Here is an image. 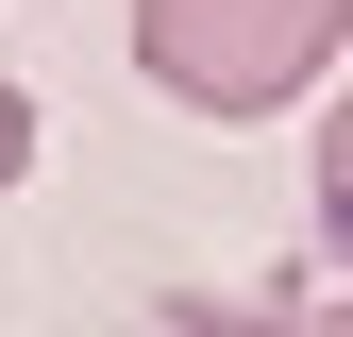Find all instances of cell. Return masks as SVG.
Here are the masks:
<instances>
[{"mask_svg": "<svg viewBox=\"0 0 353 337\" xmlns=\"http://www.w3.org/2000/svg\"><path fill=\"white\" fill-rule=\"evenodd\" d=\"M303 337H353V304H320V320H303Z\"/></svg>", "mask_w": 353, "mask_h": 337, "instance_id": "4", "label": "cell"}, {"mask_svg": "<svg viewBox=\"0 0 353 337\" xmlns=\"http://www.w3.org/2000/svg\"><path fill=\"white\" fill-rule=\"evenodd\" d=\"M17 168H34V102L0 84V186H17Z\"/></svg>", "mask_w": 353, "mask_h": 337, "instance_id": "3", "label": "cell"}, {"mask_svg": "<svg viewBox=\"0 0 353 337\" xmlns=\"http://www.w3.org/2000/svg\"><path fill=\"white\" fill-rule=\"evenodd\" d=\"M320 236L353 253V84H336V118H320Z\"/></svg>", "mask_w": 353, "mask_h": 337, "instance_id": "2", "label": "cell"}, {"mask_svg": "<svg viewBox=\"0 0 353 337\" xmlns=\"http://www.w3.org/2000/svg\"><path fill=\"white\" fill-rule=\"evenodd\" d=\"M135 68L185 118H286L320 68H353V0H135Z\"/></svg>", "mask_w": 353, "mask_h": 337, "instance_id": "1", "label": "cell"}]
</instances>
